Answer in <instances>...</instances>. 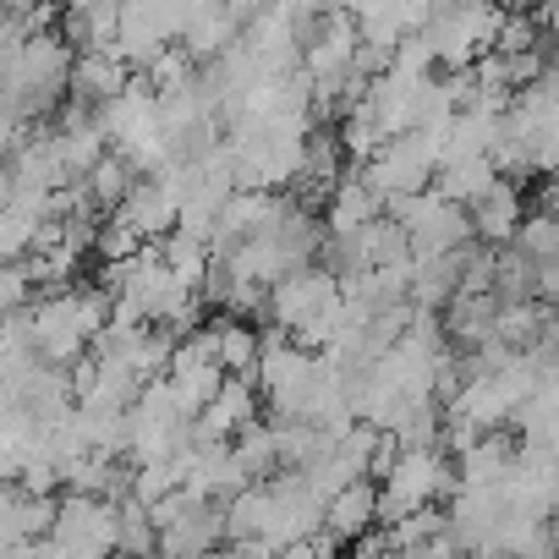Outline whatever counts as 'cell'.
I'll return each instance as SVG.
<instances>
[{"label":"cell","instance_id":"6da1fadb","mask_svg":"<svg viewBox=\"0 0 559 559\" xmlns=\"http://www.w3.org/2000/svg\"><path fill=\"white\" fill-rule=\"evenodd\" d=\"M67 72H72V50L61 45V34L17 39L0 56V116H12L17 127L45 121L67 94Z\"/></svg>","mask_w":559,"mask_h":559},{"label":"cell","instance_id":"7a4b0ae2","mask_svg":"<svg viewBox=\"0 0 559 559\" xmlns=\"http://www.w3.org/2000/svg\"><path fill=\"white\" fill-rule=\"evenodd\" d=\"M379 488V521H401L412 510H428L433 499H450L455 493V461L433 444V450H401L395 466L384 472Z\"/></svg>","mask_w":559,"mask_h":559},{"label":"cell","instance_id":"3957f363","mask_svg":"<svg viewBox=\"0 0 559 559\" xmlns=\"http://www.w3.org/2000/svg\"><path fill=\"white\" fill-rule=\"evenodd\" d=\"M154 526V554L159 559H203L214 548H225V526H219V504L192 499V493H170L148 510Z\"/></svg>","mask_w":559,"mask_h":559},{"label":"cell","instance_id":"277c9868","mask_svg":"<svg viewBox=\"0 0 559 559\" xmlns=\"http://www.w3.org/2000/svg\"><path fill=\"white\" fill-rule=\"evenodd\" d=\"M181 23H187V7H176V0H127V7H116L110 56L127 72H143L159 50H170L181 39Z\"/></svg>","mask_w":559,"mask_h":559},{"label":"cell","instance_id":"5b68a950","mask_svg":"<svg viewBox=\"0 0 559 559\" xmlns=\"http://www.w3.org/2000/svg\"><path fill=\"white\" fill-rule=\"evenodd\" d=\"M335 297H341L335 274L319 269V263H302V269H292L286 280H274V286L263 292V308H269V319H274L280 335H297V330L313 324Z\"/></svg>","mask_w":559,"mask_h":559},{"label":"cell","instance_id":"8992f818","mask_svg":"<svg viewBox=\"0 0 559 559\" xmlns=\"http://www.w3.org/2000/svg\"><path fill=\"white\" fill-rule=\"evenodd\" d=\"M176 209H181V170L170 165V170H159V176L132 181V192H127V203L116 209V219L132 225L138 241L154 247V241H165V236L176 230Z\"/></svg>","mask_w":559,"mask_h":559},{"label":"cell","instance_id":"52a82bcc","mask_svg":"<svg viewBox=\"0 0 559 559\" xmlns=\"http://www.w3.org/2000/svg\"><path fill=\"white\" fill-rule=\"evenodd\" d=\"M521 219H526V198H521V187H510V181H493V187L466 209L472 241L488 247V252H504V247L515 241V225H521Z\"/></svg>","mask_w":559,"mask_h":559},{"label":"cell","instance_id":"ba28073f","mask_svg":"<svg viewBox=\"0 0 559 559\" xmlns=\"http://www.w3.org/2000/svg\"><path fill=\"white\" fill-rule=\"evenodd\" d=\"M236 17H230V7H219V0H209V7H187V23H181V39H176V50L192 61V67H209V61H219L230 45H236Z\"/></svg>","mask_w":559,"mask_h":559},{"label":"cell","instance_id":"9c48e42d","mask_svg":"<svg viewBox=\"0 0 559 559\" xmlns=\"http://www.w3.org/2000/svg\"><path fill=\"white\" fill-rule=\"evenodd\" d=\"M373 219H384V198L352 170V176H341V187L324 198V236H357V230H368Z\"/></svg>","mask_w":559,"mask_h":559},{"label":"cell","instance_id":"30bf717a","mask_svg":"<svg viewBox=\"0 0 559 559\" xmlns=\"http://www.w3.org/2000/svg\"><path fill=\"white\" fill-rule=\"evenodd\" d=\"M132 83V72L116 61V56H72V72H67V99L72 105H88V110H105L110 99H121Z\"/></svg>","mask_w":559,"mask_h":559},{"label":"cell","instance_id":"8fae6325","mask_svg":"<svg viewBox=\"0 0 559 559\" xmlns=\"http://www.w3.org/2000/svg\"><path fill=\"white\" fill-rule=\"evenodd\" d=\"M373 526H379V488L373 483H352V488H341V493L324 499V532L335 543H357Z\"/></svg>","mask_w":559,"mask_h":559},{"label":"cell","instance_id":"7c38bea8","mask_svg":"<svg viewBox=\"0 0 559 559\" xmlns=\"http://www.w3.org/2000/svg\"><path fill=\"white\" fill-rule=\"evenodd\" d=\"M554 412H559V379H543V384L510 412V423H515V433H521L515 450H554Z\"/></svg>","mask_w":559,"mask_h":559},{"label":"cell","instance_id":"4fadbf2b","mask_svg":"<svg viewBox=\"0 0 559 559\" xmlns=\"http://www.w3.org/2000/svg\"><path fill=\"white\" fill-rule=\"evenodd\" d=\"M510 455H515V444H510L504 433H483V439L455 461V488H499Z\"/></svg>","mask_w":559,"mask_h":559},{"label":"cell","instance_id":"5bb4252c","mask_svg":"<svg viewBox=\"0 0 559 559\" xmlns=\"http://www.w3.org/2000/svg\"><path fill=\"white\" fill-rule=\"evenodd\" d=\"M154 252H159V263H165V274L176 280V286H181V292H192V297L203 292V280H209V263H214L203 241H192V236H181V230H170V236H165V241H159Z\"/></svg>","mask_w":559,"mask_h":559},{"label":"cell","instance_id":"9a60e30c","mask_svg":"<svg viewBox=\"0 0 559 559\" xmlns=\"http://www.w3.org/2000/svg\"><path fill=\"white\" fill-rule=\"evenodd\" d=\"M132 170H127V159H116V154H105L78 187H83V198H88V209L94 214H116L121 203H127V192H132Z\"/></svg>","mask_w":559,"mask_h":559},{"label":"cell","instance_id":"2e32d148","mask_svg":"<svg viewBox=\"0 0 559 559\" xmlns=\"http://www.w3.org/2000/svg\"><path fill=\"white\" fill-rule=\"evenodd\" d=\"M214 357H219V373L225 379H247L252 384V368H258V330L252 324H214Z\"/></svg>","mask_w":559,"mask_h":559},{"label":"cell","instance_id":"e0dca14e","mask_svg":"<svg viewBox=\"0 0 559 559\" xmlns=\"http://www.w3.org/2000/svg\"><path fill=\"white\" fill-rule=\"evenodd\" d=\"M132 78H138V83H143L154 99H181V94H192L198 67H192V61H187V56L170 45V50H159V56H154L143 72H132Z\"/></svg>","mask_w":559,"mask_h":559},{"label":"cell","instance_id":"ac0fdd59","mask_svg":"<svg viewBox=\"0 0 559 559\" xmlns=\"http://www.w3.org/2000/svg\"><path fill=\"white\" fill-rule=\"evenodd\" d=\"M230 461L241 466V477L247 483H269L280 466H274V428L269 423H252V428H241L236 433V444H230Z\"/></svg>","mask_w":559,"mask_h":559},{"label":"cell","instance_id":"d6986e66","mask_svg":"<svg viewBox=\"0 0 559 559\" xmlns=\"http://www.w3.org/2000/svg\"><path fill=\"white\" fill-rule=\"evenodd\" d=\"M526 263H554L559 258V219L543 214V209H526V219L515 225V241H510Z\"/></svg>","mask_w":559,"mask_h":559},{"label":"cell","instance_id":"ffe728a7","mask_svg":"<svg viewBox=\"0 0 559 559\" xmlns=\"http://www.w3.org/2000/svg\"><path fill=\"white\" fill-rule=\"evenodd\" d=\"M154 554V526H148V510L121 499L116 504V559H148Z\"/></svg>","mask_w":559,"mask_h":559},{"label":"cell","instance_id":"44dd1931","mask_svg":"<svg viewBox=\"0 0 559 559\" xmlns=\"http://www.w3.org/2000/svg\"><path fill=\"white\" fill-rule=\"evenodd\" d=\"M444 532V510H412V515H401V521H390L384 532H379V543L390 548V554H406V548H423L428 537H439Z\"/></svg>","mask_w":559,"mask_h":559},{"label":"cell","instance_id":"7402d4cb","mask_svg":"<svg viewBox=\"0 0 559 559\" xmlns=\"http://www.w3.org/2000/svg\"><path fill=\"white\" fill-rule=\"evenodd\" d=\"M94 247H99V258H105V263H127V258H138L148 241H138V230H132V225H121V219L110 214V219H99V225H94Z\"/></svg>","mask_w":559,"mask_h":559},{"label":"cell","instance_id":"603a6c76","mask_svg":"<svg viewBox=\"0 0 559 559\" xmlns=\"http://www.w3.org/2000/svg\"><path fill=\"white\" fill-rule=\"evenodd\" d=\"M23 488L0 483V548H23Z\"/></svg>","mask_w":559,"mask_h":559},{"label":"cell","instance_id":"cb8c5ba5","mask_svg":"<svg viewBox=\"0 0 559 559\" xmlns=\"http://www.w3.org/2000/svg\"><path fill=\"white\" fill-rule=\"evenodd\" d=\"M28 280H23V269L17 263H0V319H7V313H23L28 308Z\"/></svg>","mask_w":559,"mask_h":559},{"label":"cell","instance_id":"d4e9b609","mask_svg":"<svg viewBox=\"0 0 559 559\" xmlns=\"http://www.w3.org/2000/svg\"><path fill=\"white\" fill-rule=\"evenodd\" d=\"M17 488H23L28 499H56V488H61V472H56L50 461H28V466L17 472Z\"/></svg>","mask_w":559,"mask_h":559},{"label":"cell","instance_id":"484cf974","mask_svg":"<svg viewBox=\"0 0 559 559\" xmlns=\"http://www.w3.org/2000/svg\"><path fill=\"white\" fill-rule=\"evenodd\" d=\"M395 455H401V444H395L390 433H379L373 450H368V483H384V472L395 466Z\"/></svg>","mask_w":559,"mask_h":559},{"label":"cell","instance_id":"4316f807","mask_svg":"<svg viewBox=\"0 0 559 559\" xmlns=\"http://www.w3.org/2000/svg\"><path fill=\"white\" fill-rule=\"evenodd\" d=\"M395 559H466V554H461V548L439 532V537H428L423 548H406V554H395Z\"/></svg>","mask_w":559,"mask_h":559}]
</instances>
